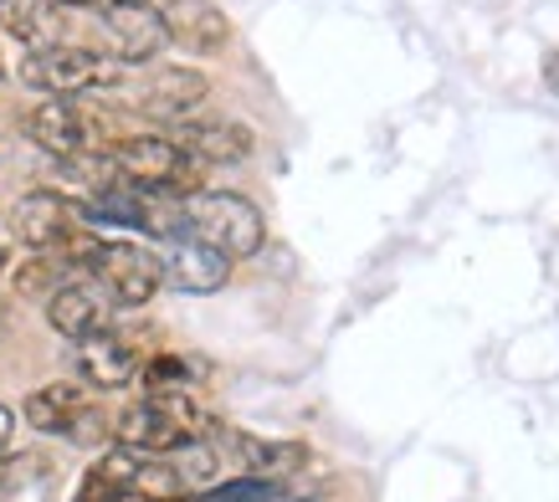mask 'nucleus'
Instances as JSON below:
<instances>
[{
    "label": "nucleus",
    "mask_w": 559,
    "mask_h": 502,
    "mask_svg": "<svg viewBox=\"0 0 559 502\" xmlns=\"http://www.w3.org/2000/svg\"><path fill=\"white\" fill-rule=\"evenodd\" d=\"M57 5H98V0H57Z\"/></svg>",
    "instance_id": "obj_25"
},
{
    "label": "nucleus",
    "mask_w": 559,
    "mask_h": 502,
    "mask_svg": "<svg viewBox=\"0 0 559 502\" xmlns=\"http://www.w3.org/2000/svg\"><path fill=\"white\" fill-rule=\"evenodd\" d=\"M272 498H277V482H267V477H231V482L205 487L195 502H272Z\"/></svg>",
    "instance_id": "obj_19"
},
{
    "label": "nucleus",
    "mask_w": 559,
    "mask_h": 502,
    "mask_svg": "<svg viewBox=\"0 0 559 502\" xmlns=\"http://www.w3.org/2000/svg\"><path fill=\"white\" fill-rule=\"evenodd\" d=\"M544 83H549V93H559V51L544 57Z\"/></svg>",
    "instance_id": "obj_20"
},
{
    "label": "nucleus",
    "mask_w": 559,
    "mask_h": 502,
    "mask_svg": "<svg viewBox=\"0 0 559 502\" xmlns=\"http://www.w3.org/2000/svg\"><path fill=\"white\" fill-rule=\"evenodd\" d=\"M11 226H5V220H0V272H5V262H11Z\"/></svg>",
    "instance_id": "obj_22"
},
{
    "label": "nucleus",
    "mask_w": 559,
    "mask_h": 502,
    "mask_svg": "<svg viewBox=\"0 0 559 502\" xmlns=\"http://www.w3.org/2000/svg\"><path fill=\"white\" fill-rule=\"evenodd\" d=\"M159 272H165V283L175 292H186V298H205V292H216L226 287L231 277V256H221L216 247H205L195 236H170L165 251H159Z\"/></svg>",
    "instance_id": "obj_11"
},
{
    "label": "nucleus",
    "mask_w": 559,
    "mask_h": 502,
    "mask_svg": "<svg viewBox=\"0 0 559 502\" xmlns=\"http://www.w3.org/2000/svg\"><path fill=\"white\" fill-rule=\"evenodd\" d=\"M0 26L32 51H47L68 41V11L57 0H0Z\"/></svg>",
    "instance_id": "obj_16"
},
{
    "label": "nucleus",
    "mask_w": 559,
    "mask_h": 502,
    "mask_svg": "<svg viewBox=\"0 0 559 502\" xmlns=\"http://www.w3.org/2000/svg\"><path fill=\"white\" fill-rule=\"evenodd\" d=\"M98 5H108V0H98Z\"/></svg>",
    "instance_id": "obj_27"
},
{
    "label": "nucleus",
    "mask_w": 559,
    "mask_h": 502,
    "mask_svg": "<svg viewBox=\"0 0 559 502\" xmlns=\"http://www.w3.org/2000/svg\"><path fill=\"white\" fill-rule=\"evenodd\" d=\"M139 364H144V354H139V344L129 334H119V328H103V334H93V338L78 344V374L98 390L134 385Z\"/></svg>",
    "instance_id": "obj_13"
},
{
    "label": "nucleus",
    "mask_w": 559,
    "mask_h": 502,
    "mask_svg": "<svg viewBox=\"0 0 559 502\" xmlns=\"http://www.w3.org/2000/svg\"><path fill=\"white\" fill-rule=\"evenodd\" d=\"M0 72H5V57H0Z\"/></svg>",
    "instance_id": "obj_26"
},
{
    "label": "nucleus",
    "mask_w": 559,
    "mask_h": 502,
    "mask_svg": "<svg viewBox=\"0 0 559 502\" xmlns=\"http://www.w3.org/2000/svg\"><path fill=\"white\" fill-rule=\"evenodd\" d=\"M272 502H323V498H313V492H304V498H283V492H277Z\"/></svg>",
    "instance_id": "obj_24"
},
{
    "label": "nucleus",
    "mask_w": 559,
    "mask_h": 502,
    "mask_svg": "<svg viewBox=\"0 0 559 502\" xmlns=\"http://www.w3.org/2000/svg\"><path fill=\"white\" fill-rule=\"evenodd\" d=\"M186 492L190 487L170 456H144L119 446L87 467L72 502H180Z\"/></svg>",
    "instance_id": "obj_2"
},
{
    "label": "nucleus",
    "mask_w": 559,
    "mask_h": 502,
    "mask_svg": "<svg viewBox=\"0 0 559 502\" xmlns=\"http://www.w3.org/2000/svg\"><path fill=\"white\" fill-rule=\"evenodd\" d=\"M21 83L41 87L47 98H83V93H119L129 83L119 57H103L93 47H47V51H26L21 62Z\"/></svg>",
    "instance_id": "obj_3"
},
{
    "label": "nucleus",
    "mask_w": 559,
    "mask_h": 502,
    "mask_svg": "<svg viewBox=\"0 0 559 502\" xmlns=\"http://www.w3.org/2000/svg\"><path fill=\"white\" fill-rule=\"evenodd\" d=\"M211 431H216V420L205 416L186 390H150L144 401H134L114 420V441L144 456L186 452V446L205 441Z\"/></svg>",
    "instance_id": "obj_1"
},
{
    "label": "nucleus",
    "mask_w": 559,
    "mask_h": 502,
    "mask_svg": "<svg viewBox=\"0 0 559 502\" xmlns=\"http://www.w3.org/2000/svg\"><path fill=\"white\" fill-rule=\"evenodd\" d=\"M139 380H144V390H186L195 374H190V359H180V354H154L139 364Z\"/></svg>",
    "instance_id": "obj_18"
},
{
    "label": "nucleus",
    "mask_w": 559,
    "mask_h": 502,
    "mask_svg": "<svg viewBox=\"0 0 559 502\" xmlns=\"http://www.w3.org/2000/svg\"><path fill=\"white\" fill-rule=\"evenodd\" d=\"M205 93H211V83H205L195 68H165L144 83V93H139V113L159 118V123H180L190 108H201Z\"/></svg>",
    "instance_id": "obj_15"
},
{
    "label": "nucleus",
    "mask_w": 559,
    "mask_h": 502,
    "mask_svg": "<svg viewBox=\"0 0 559 502\" xmlns=\"http://www.w3.org/2000/svg\"><path fill=\"white\" fill-rule=\"evenodd\" d=\"M26 134L47 154H57V159H78V154H87V150H103L98 113L83 108V98H47L26 118Z\"/></svg>",
    "instance_id": "obj_9"
},
{
    "label": "nucleus",
    "mask_w": 559,
    "mask_h": 502,
    "mask_svg": "<svg viewBox=\"0 0 559 502\" xmlns=\"http://www.w3.org/2000/svg\"><path fill=\"white\" fill-rule=\"evenodd\" d=\"M26 426L47 435H68L78 446H103V435H108V420L93 401H87L83 385H72V380H57V385H41L26 395Z\"/></svg>",
    "instance_id": "obj_7"
},
{
    "label": "nucleus",
    "mask_w": 559,
    "mask_h": 502,
    "mask_svg": "<svg viewBox=\"0 0 559 502\" xmlns=\"http://www.w3.org/2000/svg\"><path fill=\"white\" fill-rule=\"evenodd\" d=\"M47 319L62 338L83 344V338L114 328V298H108L93 277H72V283H62L47 298Z\"/></svg>",
    "instance_id": "obj_12"
},
{
    "label": "nucleus",
    "mask_w": 559,
    "mask_h": 502,
    "mask_svg": "<svg viewBox=\"0 0 559 502\" xmlns=\"http://www.w3.org/2000/svg\"><path fill=\"white\" fill-rule=\"evenodd\" d=\"M108 165H114V175L123 184L154 190V195H175V201H186V195L201 190V169H205L165 134H134L108 144Z\"/></svg>",
    "instance_id": "obj_4"
},
{
    "label": "nucleus",
    "mask_w": 559,
    "mask_h": 502,
    "mask_svg": "<svg viewBox=\"0 0 559 502\" xmlns=\"http://www.w3.org/2000/svg\"><path fill=\"white\" fill-rule=\"evenodd\" d=\"M83 272L114 298V308H139L150 302L159 287H165V272H159V251L139 247V241H98L83 256Z\"/></svg>",
    "instance_id": "obj_6"
},
{
    "label": "nucleus",
    "mask_w": 559,
    "mask_h": 502,
    "mask_svg": "<svg viewBox=\"0 0 559 502\" xmlns=\"http://www.w3.org/2000/svg\"><path fill=\"white\" fill-rule=\"evenodd\" d=\"M186 231L205 247H216L221 256H231V262L257 256L267 241L262 211L247 195H231V190H195L186 201Z\"/></svg>",
    "instance_id": "obj_5"
},
{
    "label": "nucleus",
    "mask_w": 559,
    "mask_h": 502,
    "mask_svg": "<svg viewBox=\"0 0 559 502\" xmlns=\"http://www.w3.org/2000/svg\"><path fill=\"white\" fill-rule=\"evenodd\" d=\"M195 165H241L252 154V129L247 123H180V134H170Z\"/></svg>",
    "instance_id": "obj_17"
},
{
    "label": "nucleus",
    "mask_w": 559,
    "mask_h": 502,
    "mask_svg": "<svg viewBox=\"0 0 559 502\" xmlns=\"http://www.w3.org/2000/svg\"><path fill=\"white\" fill-rule=\"evenodd\" d=\"M98 21H103V32L114 41V57H119L123 68L159 57V47L170 41V36H165V21H159V5H150V0H108V5H98Z\"/></svg>",
    "instance_id": "obj_10"
},
{
    "label": "nucleus",
    "mask_w": 559,
    "mask_h": 502,
    "mask_svg": "<svg viewBox=\"0 0 559 502\" xmlns=\"http://www.w3.org/2000/svg\"><path fill=\"white\" fill-rule=\"evenodd\" d=\"M159 21H165V36L175 47L195 51V57H216L231 41V21L221 16L211 0H165Z\"/></svg>",
    "instance_id": "obj_14"
},
{
    "label": "nucleus",
    "mask_w": 559,
    "mask_h": 502,
    "mask_svg": "<svg viewBox=\"0 0 559 502\" xmlns=\"http://www.w3.org/2000/svg\"><path fill=\"white\" fill-rule=\"evenodd\" d=\"M5 492H11V467L0 462V502H5Z\"/></svg>",
    "instance_id": "obj_23"
},
{
    "label": "nucleus",
    "mask_w": 559,
    "mask_h": 502,
    "mask_svg": "<svg viewBox=\"0 0 559 502\" xmlns=\"http://www.w3.org/2000/svg\"><path fill=\"white\" fill-rule=\"evenodd\" d=\"M11 431H16V416H11V410H5V405H0V452H5V446H11Z\"/></svg>",
    "instance_id": "obj_21"
},
{
    "label": "nucleus",
    "mask_w": 559,
    "mask_h": 502,
    "mask_svg": "<svg viewBox=\"0 0 559 502\" xmlns=\"http://www.w3.org/2000/svg\"><path fill=\"white\" fill-rule=\"evenodd\" d=\"M11 231L32 251H57V256H62L78 236H87V205L68 201V195H57V190H32V195L16 205Z\"/></svg>",
    "instance_id": "obj_8"
}]
</instances>
